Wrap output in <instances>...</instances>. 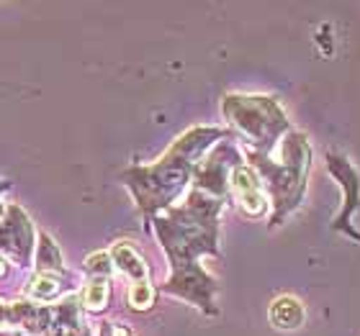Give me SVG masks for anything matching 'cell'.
<instances>
[{
  "label": "cell",
  "instance_id": "cell-1",
  "mask_svg": "<svg viewBox=\"0 0 360 336\" xmlns=\"http://www.w3.org/2000/svg\"><path fill=\"white\" fill-rule=\"evenodd\" d=\"M224 201L206 195L201 190H191L188 201L178 208H165L155 216V231L165 249L173 277L167 280L165 293L186 298L203 314H217L214 295L217 283L206 269L198 264V257L217 254L219 213Z\"/></svg>",
  "mask_w": 360,
  "mask_h": 336
},
{
  "label": "cell",
  "instance_id": "cell-2",
  "mask_svg": "<svg viewBox=\"0 0 360 336\" xmlns=\"http://www.w3.org/2000/svg\"><path fill=\"white\" fill-rule=\"evenodd\" d=\"M221 136L224 131L217 126H195L178 136V142L155 165L131 167L124 172L121 180L134 193L139 210L147 216H158L160 210L170 208V203L186 190L188 180L193 177L203 154Z\"/></svg>",
  "mask_w": 360,
  "mask_h": 336
},
{
  "label": "cell",
  "instance_id": "cell-3",
  "mask_svg": "<svg viewBox=\"0 0 360 336\" xmlns=\"http://www.w3.org/2000/svg\"><path fill=\"white\" fill-rule=\"evenodd\" d=\"M248 157L273 201V224L278 226L291 210L299 208L301 195L307 190V175L311 165L307 136L301 131H288L270 154L248 152Z\"/></svg>",
  "mask_w": 360,
  "mask_h": 336
},
{
  "label": "cell",
  "instance_id": "cell-4",
  "mask_svg": "<svg viewBox=\"0 0 360 336\" xmlns=\"http://www.w3.org/2000/svg\"><path fill=\"white\" fill-rule=\"evenodd\" d=\"M221 113L242 142L250 144V152L257 154H270L291 131L281 103L268 95H226L221 100Z\"/></svg>",
  "mask_w": 360,
  "mask_h": 336
},
{
  "label": "cell",
  "instance_id": "cell-5",
  "mask_svg": "<svg viewBox=\"0 0 360 336\" xmlns=\"http://www.w3.org/2000/svg\"><path fill=\"white\" fill-rule=\"evenodd\" d=\"M240 152L234 144H219L217 149L211 152L209 157H203L195 167L193 177H195V190H201L206 195H214V198H221L224 201L226 185H229V175H232L234 167H240Z\"/></svg>",
  "mask_w": 360,
  "mask_h": 336
},
{
  "label": "cell",
  "instance_id": "cell-6",
  "mask_svg": "<svg viewBox=\"0 0 360 336\" xmlns=\"http://www.w3.org/2000/svg\"><path fill=\"white\" fill-rule=\"evenodd\" d=\"M229 190H232L234 201H237L245 216L260 218L268 210V193L263 187V180L257 177V172L252 167H234L232 175H229Z\"/></svg>",
  "mask_w": 360,
  "mask_h": 336
},
{
  "label": "cell",
  "instance_id": "cell-7",
  "mask_svg": "<svg viewBox=\"0 0 360 336\" xmlns=\"http://www.w3.org/2000/svg\"><path fill=\"white\" fill-rule=\"evenodd\" d=\"M34 247V231L26 213L18 206H8L6 218L0 221V249L18 262H29Z\"/></svg>",
  "mask_w": 360,
  "mask_h": 336
},
{
  "label": "cell",
  "instance_id": "cell-8",
  "mask_svg": "<svg viewBox=\"0 0 360 336\" xmlns=\"http://www.w3.org/2000/svg\"><path fill=\"white\" fill-rule=\"evenodd\" d=\"M44 336H93L90 326L80 316L77 298H68L65 303L52 308V318H49V329Z\"/></svg>",
  "mask_w": 360,
  "mask_h": 336
},
{
  "label": "cell",
  "instance_id": "cell-9",
  "mask_svg": "<svg viewBox=\"0 0 360 336\" xmlns=\"http://www.w3.org/2000/svg\"><path fill=\"white\" fill-rule=\"evenodd\" d=\"M268 318L273 323V329L296 331L307 321V308L296 295H278L268 308Z\"/></svg>",
  "mask_w": 360,
  "mask_h": 336
},
{
  "label": "cell",
  "instance_id": "cell-10",
  "mask_svg": "<svg viewBox=\"0 0 360 336\" xmlns=\"http://www.w3.org/2000/svg\"><path fill=\"white\" fill-rule=\"evenodd\" d=\"M111 260H113V264L131 280V283H144V280H150V277H147V264H144L142 254L136 252L129 241H119V244L111 249Z\"/></svg>",
  "mask_w": 360,
  "mask_h": 336
},
{
  "label": "cell",
  "instance_id": "cell-11",
  "mask_svg": "<svg viewBox=\"0 0 360 336\" xmlns=\"http://www.w3.org/2000/svg\"><path fill=\"white\" fill-rule=\"evenodd\" d=\"M330 170H332V175L340 180L342 190H345V201L347 203H345V213H342V221H340V226H342V224H345V218L353 213L355 203H358L360 180H358V172L347 165L345 159H340V157H330Z\"/></svg>",
  "mask_w": 360,
  "mask_h": 336
},
{
  "label": "cell",
  "instance_id": "cell-12",
  "mask_svg": "<svg viewBox=\"0 0 360 336\" xmlns=\"http://www.w3.org/2000/svg\"><path fill=\"white\" fill-rule=\"evenodd\" d=\"M37 269L39 275H60L62 269V252L46 234L39 239V254H37Z\"/></svg>",
  "mask_w": 360,
  "mask_h": 336
},
{
  "label": "cell",
  "instance_id": "cell-13",
  "mask_svg": "<svg viewBox=\"0 0 360 336\" xmlns=\"http://www.w3.org/2000/svg\"><path fill=\"white\" fill-rule=\"evenodd\" d=\"M108 295H111L108 280H103V277H93V280L85 285L83 295H80V303H83L88 311H103L105 303H108Z\"/></svg>",
  "mask_w": 360,
  "mask_h": 336
},
{
  "label": "cell",
  "instance_id": "cell-14",
  "mask_svg": "<svg viewBox=\"0 0 360 336\" xmlns=\"http://www.w3.org/2000/svg\"><path fill=\"white\" fill-rule=\"evenodd\" d=\"M26 295L37 300H52L60 295V280L54 275H37L26 288Z\"/></svg>",
  "mask_w": 360,
  "mask_h": 336
},
{
  "label": "cell",
  "instance_id": "cell-15",
  "mask_svg": "<svg viewBox=\"0 0 360 336\" xmlns=\"http://www.w3.org/2000/svg\"><path fill=\"white\" fill-rule=\"evenodd\" d=\"M152 303H155V288L150 285V280L131 283V288H129V306L134 311H147Z\"/></svg>",
  "mask_w": 360,
  "mask_h": 336
},
{
  "label": "cell",
  "instance_id": "cell-16",
  "mask_svg": "<svg viewBox=\"0 0 360 336\" xmlns=\"http://www.w3.org/2000/svg\"><path fill=\"white\" fill-rule=\"evenodd\" d=\"M85 272L90 277H103L108 280V275L113 272V260H111V252H93L85 260Z\"/></svg>",
  "mask_w": 360,
  "mask_h": 336
},
{
  "label": "cell",
  "instance_id": "cell-17",
  "mask_svg": "<svg viewBox=\"0 0 360 336\" xmlns=\"http://www.w3.org/2000/svg\"><path fill=\"white\" fill-rule=\"evenodd\" d=\"M103 336H134V334L129 329H124V326H119V323H105Z\"/></svg>",
  "mask_w": 360,
  "mask_h": 336
},
{
  "label": "cell",
  "instance_id": "cell-18",
  "mask_svg": "<svg viewBox=\"0 0 360 336\" xmlns=\"http://www.w3.org/2000/svg\"><path fill=\"white\" fill-rule=\"evenodd\" d=\"M6 182H3V180H0V190H6ZM3 213H6V208H3V203H0V216H3Z\"/></svg>",
  "mask_w": 360,
  "mask_h": 336
},
{
  "label": "cell",
  "instance_id": "cell-19",
  "mask_svg": "<svg viewBox=\"0 0 360 336\" xmlns=\"http://www.w3.org/2000/svg\"><path fill=\"white\" fill-rule=\"evenodd\" d=\"M0 269H3V260H0Z\"/></svg>",
  "mask_w": 360,
  "mask_h": 336
}]
</instances>
